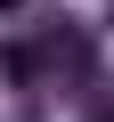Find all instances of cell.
Instances as JSON below:
<instances>
[{"label":"cell","mask_w":114,"mask_h":122,"mask_svg":"<svg viewBox=\"0 0 114 122\" xmlns=\"http://www.w3.org/2000/svg\"><path fill=\"white\" fill-rule=\"evenodd\" d=\"M49 57H57V73H65V81H90V41H82V33H57Z\"/></svg>","instance_id":"6da1fadb"}]
</instances>
